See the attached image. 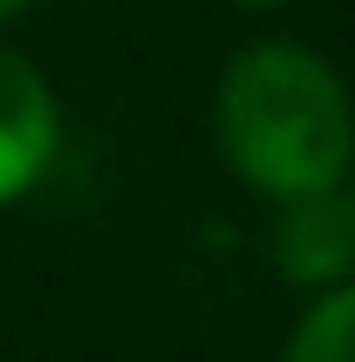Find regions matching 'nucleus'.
Here are the masks:
<instances>
[{
	"label": "nucleus",
	"instance_id": "f257e3e1",
	"mask_svg": "<svg viewBox=\"0 0 355 362\" xmlns=\"http://www.w3.org/2000/svg\"><path fill=\"white\" fill-rule=\"evenodd\" d=\"M215 141L222 163L267 200L333 192L355 163V96L311 45L260 37L222 67Z\"/></svg>",
	"mask_w": 355,
	"mask_h": 362
},
{
	"label": "nucleus",
	"instance_id": "f03ea898",
	"mask_svg": "<svg viewBox=\"0 0 355 362\" xmlns=\"http://www.w3.org/2000/svg\"><path fill=\"white\" fill-rule=\"evenodd\" d=\"M59 163V96L23 52L0 45V207L30 200Z\"/></svg>",
	"mask_w": 355,
	"mask_h": 362
},
{
	"label": "nucleus",
	"instance_id": "7ed1b4c3",
	"mask_svg": "<svg viewBox=\"0 0 355 362\" xmlns=\"http://www.w3.org/2000/svg\"><path fill=\"white\" fill-rule=\"evenodd\" d=\"M274 267L296 288H333L355 281V200L341 185L303 192V200H274Z\"/></svg>",
	"mask_w": 355,
	"mask_h": 362
},
{
	"label": "nucleus",
	"instance_id": "20e7f679",
	"mask_svg": "<svg viewBox=\"0 0 355 362\" xmlns=\"http://www.w3.org/2000/svg\"><path fill=\"white\" fill-rule=\"evenodd\" d=\"M281 362H355V281H333L311 296V310L296 318Z\"/></svg>",
	"mask_w": 355,
	"mask_h": 362
},
{
	"label": "nucleus",
	"instance_id": "39448f33",
	"mask_svg": "<svg viewBox=\"0 0 355 362\" xmlns=\"http://www.w3.org/2000/svg\"><path fill=\"white\" fill-rule=\"evenodd\" d=\"M23 8H37V0H0V23H15Z\"/></svg>",
	"mask_w": 355,
	"mask_h": 362
},
{
	"label": "nucleus",
	"instance_id": "423d86ee",
	"mask_svg": "<svg viewBox=\"0 0 355 362\" xmlns=\"http://www.w3.org/2000/svg\"><path fill=\"white\" fill-rule=\"evenodd\" d=\"M237 8H281V0H237Z\"/></svg>",
	"mask_w": 355,
	"mask_h": 362
},
{
	"label": "nucleus",
	"instance_id": "0eeeda50",
	"mask_svg": "<svg viewBox=\"0 0 355 362\" xmlns=\"http://www.w3.org/2000/svg\"><path fill=\"white\" fill-rule=\"evenodd\" d=\"M348 200H355V163H348Z\"/></svg>",
	"mask_w": 355,
	"mask_h": 362
}]
</instances>
